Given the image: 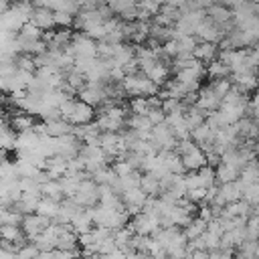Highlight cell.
Returning <instances> with one entry per match:
<instances>
[{
  "mask_svg": "<svg viewBox=\"0 0 259 259\" xmlns=\"http://www.w3.org/2000/svg\"><path fill=\"white\" fill-rule=\"evenodd\" d=\"M38 253H40V249L36 247L34 241H30V243H22V245L18 247V251H16V255H18L20 259H36Z\"/></svg>",
  "mask_w": 259,
  "mask_h": 259,
  "instance_id": "8d00e7d4",
  "label": "cell"
},
{
  "mask_svg": "<svg viewBox=\"0 0 259 259\" xmlns=\"http://www.w3.org/2000/svg\"><path fill=\"white\" fill-rule=\"evenodd\" d=\"M148 117H150L152 125H158V123H164L166 113L162 111V107H154V109H150V111H148Z\"/></svg>",
  "mask_w": 259,
  "mask_h": 259,
  "instance_id": "ee69618b",
  "label": "cell"
},
{
  "mask_svg": "<svg viewBox=\"0 0 259 259\" xmlns=\"http://www.w3.org/2000/svg\"><path fill=\"white\" fill-rule=\"evenodd\" d=\"M214 132H217V130H212V127L204 121L202 125H198L196 130L190 132V138H192L194 144H198L204 152H208V150H212V144H214Z\"/></svg>",
  "mask_w": 259,
  "mask_h": 259,
  "instance_id": "e0dca14e",
  "label": "cell"
},
{
  "mask_svg": "<svg viewBox=\"0 0 259 259\" xmlns=\"http://www.w3.org/2000/svg\"><path fill=\"white\" fill-rule=\"evenodd\" d=\"M59 204H61V200H55V198H49V196H40L38 206H36L34 212H38V214H42V217L53 221L57 217V212H59Z\"/></svg>",
  "mask_w": 259,
  "mask_h": 259,
  "instance_id": "4dcf8cb0",
  "label": "cell"
},
{
  "mask_svg": "<svg viewBox=\"0 0 259 259\" xmlns=\"http://www.w3.org/2000/svg\"><path fill=\"white\" fill-rule=\"evenodd\" d=\"M0 239L14 243V245L26 243V235H24L20 225H0Z\"/></svg>",
  "mask_w": 259,
  "mask_h": 259,
  "instance_id": "603a6c76",
  "label": "cell"
},
{
  "mask_svg": "<svg viewBox=\"0 0 259 259\" xmlns=\"http://www.w3.org/2000/svg\"><path fill=\"white\" fill-rule=\"evenodd\" d=\"M123 89L130 97H152L160 93V85H156L146 73L136 71L123 77Z\"/></svg>",
  "mask_w": 259,
  "mask_h": 259,
  "instance_id": "3957f363",
  "label": "cell"
},
{
  "mask_svg": "<svg viewBox=\"0 0 259 259\" xmlns=\"http://www.w3.org/2000/svg\"><path fill=\"white\" fill-rule=\"evenodd\" d=\"M79 156L83 158L85 170H87L89 174H93V172L105 168V166H107V160H109V156H107V154L103 152V148L97 146V144H83Z\"/></svg>",
  "mask_w": 259,
  "mask_h": 259,
  "instance_id": "5b68a950",
  "label": "cell"
},
{
  "mask_svg": "<svg viewBox=\"0 0 259 259\" xmlns=\"http://www.w3.org/2000/svg\"><path fill=\"white\" fill-rule=\"evenodd\" d=\"M206 221H202L200 217H192V221L184 227V235L188 237V241H192V239H198L204 231H206Z\"/></svg>",
  "mask_w": 259,
  "mask_h": 259,
  "instance_id": "836d02e7",
  "label": "cell"
},
{
  "mask_svg": "<svg viewBox=\"0 0 259 259\" xmlns=\"http://www.w3.org/2000/svg\"><path fill=\"white\" fill-rule=\"evenodd\" d=\"M144 73H146L156 85H164V83L170 79L172 69H170V63H166V61H156V63H152Z\"/></svg>",
  "mask_w": 259,
  "mask_h": 259,
  "instance_id": "ffe728a7",
  "label": "cell"
},
{
  "mask_svg": "<svg viewBox=\"0 0 259 259\" xmlns=\"http://www.w3.org/2000/svg\"><path fill=\"white\" fill-rule=\"evenodd\" d=\"M119 196H121L123 206H125V210H127V214H130V217H134V214L142 212L144 204H146V202H148V198H150V196H148L140 186H136V188H127V190H123Z\"/></svg>",
  "mask_w": 259,
  "mask_h": 259,
  "instance_id": "8fae6325",
  "label": "cell"
},
{
  "mask_svg": "<svg viewBox=\"0 0 259 259\" xmlns=\"http://www.w3.org/2000/svg\"><path fill=\"white\" fill-rule=\"evenodd\" d=\"M67 168H69V160H65L63 156H51V158H47L42 170H45V174H47L49 178L59 180L61 176L67 174Z\"/></svg>",
  "mask_w": 259,
  "mask_h": 259,
  "instance_id": "44dd1931",
  "label": "cell"
},
{
  "mask_svg": "<svg viewBox=\"0 0 259 259\" xmlns=\"http://www.w3.org/2000/svg\"><path fill=\"white\" fill-rule=\"evenodd\" d=\"M30 22H34L40 30H53V26H55V10L45 8V6H34Z\"/></svg>",
  "mask_w": 259,
  "mask_h": 259,
  "instance_id": "d6986e66",
  "label": "cell"
},
{
  "mask_svg": "<svg viewBox=\"0 0 259 259\" xmlns=\"http://www.w3.org/2000/svg\"><path fill=\"white\" fill-rule=\"evenodd\" d=\"M14 2H24V0H14ZM28 2H32V0H28Z\"/></svg>",
  "mask_w": 259,
  "mask_h": 259,
  "instance_id": "f5cc1de1",
  "label": "cell"
},
{
  "mask_svg": "<svg viewBox=\"0 0 259 259\" xmlns=\"http://www.w3.org/2000/svg\"><path fill=\"white\" fill-rule=\"evenodd\" d=\"M77 2H79V8H97L105 4V0H77Z\"/></svg>",
  "mask_w": 259,
  "mask_h": 259,
  "instance_id": "f6af8a7d",
  "label": "cell"
},
{
  "mask_svg": "<svg viewBox=\"0 0 259 259\" xmlns=\"http://www.w3.org/2000/svg\"><path fill=\"white\" fill-rule=\"evenodd\" d=\"M235 259H249V257H245V255H241V253H239V255H237Z\"/></svg>",
  "mask_w": 259,
  "mask_h": 259,
  "instance_id": "816d5d0a",
  "label": "cell"
},
{
  "mask_svg": "<svg viewBox=\"0 0 259 259\" xmlns=\"http://www.w3.org/2000/svg\"><path fill=\"white\" fill-rule=\"evenodd\" d=\"M231 83L241 89L243 93L255 91L259 87V75L257 71H245V73H231Z\"/></svg>",
  "mask_w": 259,
  "mask_h": 259,
  "instance_id": "2e32d148",
  "label": "cell"
},
{
  "mask_svg": "<svg viewBox=\"0 0 259 259\" xmlns=\"http://www.w3.org/2000/svg\"><path fill=\"white\" fill-rule=\"evenodd\" d=\"M89 259H103V255H91Z\"/></svg>",
  "mask_w": 259,
  "mask_h": 259,
  "instance_id": "f907efd6",
  "label": "cell"
},
{
  "mask_svg": "<svg viewBox=\"0 0 259 259\" xmlns=\"http://www.w3.org/2000/svg\"><path fill=\"white\" fill-rule=\"evenodd\" d=\"M40 196H42L40 192H22V194H20V198H18V202L14 204V208H16V210H20L22 214H30V212H34V210H36Z\"/></svg>",
  "mask_w": 259,
  "mask_h": 259,
  "instance_id": "cb8c5ba5",
  "label": "cell"
},
{
  "mask_svg": "<svg viewBox=\"0 0 259 259\" xmlns=\"http://www.w3.org/2000/svg\"><path fill=\"white\" fill-rule=\"evenodd\" d=\"M257 75H259V67H257Z\"/></svg>",
  "mask_w": 259,
  "mask_h": 259,
  "instance_id": "db71d44e",
  "label": "cell"
},
{
  "mask_svg": "<svg viewBox=\"0 0 259 259\" xmlns=\"http://www.w3.org/2000/svg\"><path fill=\"white\" fill-rule=\"evenodd\" d=\"M251 214H253V217H257V219H259V204H255V206H253V208H251Z\"/></svg>",
  "mask_w": 259,
  "mask_h": 259,
  "instance_id": "681fc988",
  "label": "cell"
},
{
  "mask_svg": "<svg viewBox=\"0 0 259 259\" xmlns=\"http://www.w3.org/2000/svg\"><path fill=\"white\" fill-rule=\"evenodd\" d=\"M239 182L243 186L257 184L259 182V160H251L241 172H239Z\"/></svg>",
  "mask_w": 259,
  "mask_h": 259,
  "instance_id": "83f0119b",
  "label": "cell"
},
{
  "mask_svg": "<svg viewBox=\"0 0 259 259\" xmlns=\"http://www.w3.org/2000/svg\"><path fill=\"white\" fill-rule=\"evenodd\" d=\"M204 12H206V18H210L214 24H219L225 32L233 26V10L223 6L221 2H212Z\"/></svg>",
  "mask_w": 259,
  "mask_h": 259,
  "instance_id": "4fadbf2b",
  "label": "cell"
},
{
  "mask_svg": "<svg viewBox=\"0 0 259 259\" xmlns=\"http://www.w3.org/2000/svg\"><path fill=\"white\" fill-rule=\"evenodd\" d=\"M150 243H152V235H138V233H134V237H132V249L138 251V253H148Z\"/></svg>",
  "mask_w": 259,
  "mask_h": 259,
  "instance_id": "d590c367",
  "label": "cell"
},
{
  "mask_svg": "<svg viewBox=\"0 0 259 259\" xmlns=\"http://www.w3.org/2000/svg\"><path fill=\"white\" fill-rule=\"evenodd\" d=\"M176 152L180 154L186 172H192V170H198V168L206 166V152H204L198 144H194L192 138L178 140V144H176Z\"/></svg>",
  "mask_w": 259,
  "mask_h": 259,
  "instance_id": "277c9868",
  "label": "cell"
},
{
  "mask_svg": "<svg viewBox=\"0 0 259 259\" xmlns=\"http://www.w3.org/2000/svg\"><path fill=\"white\" fill-rule=\"evenodd\" d=\"M0 259H16V253L14 251H8V249H0Z\"/></svg>",
  "mask_w": 259,
  "mask_h": 259,
  "instance_id": "7dc6e473",
  "label": "cell"
},
{
  "mask_svg": "<svg viewBox=\"0 0 259 259\" xmlns=\"http://www.w3.org/2000/svg\"><path fill=\"white\" fill-rule=\"evenodd\" d=\"M8 121H10V127H12L16 134L34 127V117H32L30 113H26V111H20V109H18L14 115H10Z\"/></svg>",
  "mask_w": 259,
  "mask_h": 259,
  "instance_id": "d4e9b609",
  "label": "cell"
},
{
  "mask_svg": "<svg viewBox=\"0 0 259 259\" xmlns=\"http://www.w3.org/2000/svg\"><path fill=\"white\" fill-rule=\"evenodd\" d=\"M10 6H12V4H10V0H0V18L4 16V12H6Z\"/></svg>",
  "mask_w": 259,
  "mask_h": 259,
  "instance_id": "c3c4849f",
  "label": "cell"
},
{
  "mask_svg": "<svg viewBox=\"0 0 259 259\" xmlns=\"http://www.w3.org/2000/svg\"><path fill=\"white\" fill-rule=\"evenodd\" d=\"M40 194L42 196H49V198H55V200H63V188H61V182L55 180V178H47L45 182H40Z\"/></svg>",
  "mask_w": 259,
  "mask_h": 259,
  "instance_id": "d6a6232c",
  "label": "cell"
},
{
  "mask_svg": "<svg viewBox=\"0 0 259 259\" xmlns=\"http://www.w3.org/2000/svg\"><path fill=\"white\" fill-rule=\"evenodd\" d=\"M251 208H253V206H251L247 200H243V198H241V200L229 202V204L223 208V212H221V214H229V217H245V219H247V217L251 214Z\"/></svg>",
  "mask_w": 259,
  "mask_h": 259,
  "instance_id": "1f68e13d",
  "label": "cell"
},
{
  "mask_svg": "<svg viewBox=\"0 0 259 259\" xmlns=\"http://www.w3.org/2000/svg\"><path fill=\"white\" fill-rule=\"evenodd\" d=\"M111 168H113V172H115L119 178H121V176L132 174V172L136 170V168H134L125 158H115V162H113V166H111Z\"/></svg>",
  "mask_w": 259,
  "mask_h": 259,
  "instance_id": "60d3db41",
  "label": "cell"
},
{
  "mask_svg": "<svg viewBox=\"0 0 259 259\" xmlns=\"http://www.w3.org/2000/svg\"><path fill=\"white\" fill-rule=\"evenodd\" d=\"M208 259H235V255H233V249H223V247H219V249L208 251Z\"/></svg>",
  "mask_w": 259,
  "mask_h": 259,
  "instance_id": "7bdbcfd3",
  "label": "cell"
},
{
  "mask_svg": "<svg viewBox=\"0 0 259 259\" xmlns=\"http://www.w3.org/2000/svg\"><path fill=\"white\" fill-rule=\"evenodd\" d=\"M148 140L154 144L156 150H176V144H178V140H176V136H174V132L170 130L168 123L154 125Z\"/></svg>",
  "mask_w": 259,
  "mask_h": 259,
  "instance_id": "ba28073f",
  "label": "cell"
},
{
  "mask_svg": "<svg viewBox=\"0 0 259 259\" xmlns=\"http://www.w3.org/2000/svg\"><path fill=\"white\" fill-rule=\"evenodd\" d=\"M81 146H83V142H81L73 132L55 138V150H57V156H63L65 160H71V158L79 156Z\"/></svg>",
  "mask_w": 259,
  "mask_h": 259,
  "instance_id": "30bf717a",
  "label": "cell"
},
{
  "mask_svg": "<svg viewBox=\"0 0 259 259\" xmlns=\"http://www.w3.org/2000/svg\"><path fill=\"white\" fill-rule=\"evenodd\" d=\"M243 200H247L251 206L259 204V182H257V184L243 186Z\"/></svg>",
  "mask_w": 259,
  "mask_h": 259,
  "instance_id": "f35d334b",
  "label": "cell"
},
{
  "mask_svg": "<svg viewBox=\"0 0 259 259\" xmlns=\"http://www.w3.org/2000/svg\"><path fill=\"white\" fill-rule=\"evenodd\" d=\"M45 127H47V134L53 136V138H59V136H65V134H71L73 132V123H69L67 119L59 117V119H51V121H45Z\"/></svg>",
  "mask_w": 259,
  "mask_h": 259,
  "instance_id": "4316f807",
  "label": "cell"
},
{
  "mask_svg": "<svg viewBox=\"0 0 259 259\" xmlns=\"http://www.w3.org/2000/svg\"><path fill=\"white\" fill-rule=\"evenodd\" d=\"M51 223H53L51 219H47V217H42V214H38V212H30V214H24L20 227H22L26 239H28V241H34Z\"/></svg>",
  "mask_w": 259,
  "mask_h": 259,
  "instance_id": "7c38bea8",
  "label": "cell"
},
{
  "mask_svg": "<svg viewBox=\"0 0 259 259\" xmlns=\"http://www.w3.org/2000/svg\"><path fill=\"white\" fill-rule=\"evenodd\" d=\"M225 30L219 26V24H214L210 18H204L200 24H198V28H196V32H194V36L198 38V40H206V42H221L223 38H225Z\"/></svg>",
  "mask_w": 259,
  "mask_h": 259,
  "instance_id": "9a60e30c",
  "label": "cell"
},
{
  "mask_svg": "<svg viewBox=\"0 0 259 259\" xmlns=\"http://www.w3.org/2000/svg\"><path fill=\"white\" fill-rule=\"evenodd\" d=\"M219 47H217V42H206V40H198V45H196V49H194V57L200 61V63H210V61H214L217 57H219Z\"/></svg>",
  "mask_w": 259,
  "mask_h": 259,
  "instance_id": "7402d4cb",
  "label": "cell"
},
{
  "mask_svg": "<svg viewBox=\"0 0 259 259\" xmlns=\"http://www.w3.org/2000/svg\"><path fill=\"white\" fill-rule=\"evenodd\" d=\"M125 127H130L132 132H136L138 134V138H144V140H148L150 138V132H152V121H150V117L148 115H138V113H132V115H127V123H125Z\"/></svg>",
  "mask_w": 259,
  "mask_h": 259,
  "instance_id": "ac0fdd59",
  "label": "cell"
},
{
  "mask_svg": "<svg viewBox=\"0 0 259 259\" xmlns=\"http://www.w3.org/2000/svg\"><path fill=\"white\" fill-rule=\"evenodd\" d=\"M223 6H227V8H231V10H235V8H239L241 4H245L247 0H219Z\"/></svg>",
  "mask_w": 259,
  "mask_h": 259,
  "instance_id": "bcb514c9",
  "label": "cell"
},
{
  "mask_svg": "<svg viewBox=\"0 0 259 259\" xmlns=\"http://www.w3.org/2000/svg\"><path fill=\"white\" fill-rule=\"evenodd\" d=\"M32 2L24 0V2H14L6 12L4 16L0 18V30H8V32H20V28L30 20L32 16Z\"/></svg>",
  "mask_w": 259,
  "mask_h": 259,
  "instance_id": "6da1fadb",
  "label": "cell"
},
{
  "mask_svg": "<svg viewBox=\"0 0 259 259\" xmlns=\"http://www.w3.org/2000/svg\"><path fill=\"white\" fill-rule=\"evenodd\" d=\"M69 51L73 53L75 59L97 57V42H95V38L87 36L85 32H73V40L69 45Z\"/></svg>",
  "mask_w": 259,
  "mask_h": 259,
  "instance_id": "8992f818",
  "label": "cell"
},
{
  "mask_svg": "<svg viewBox=\"0 0 259 259\" xmlns=\"http://www.w3.org/2000/svg\"><path fill=\"white\" fill-rule=\"evenodd\" d=\"M208 85L214 89V93H217L221 99H223V97L227 95V91L233 87V83H231V79H229V77H225V79H214V81H210Z\"/></svg>",
  "mask_w": 259,
  "mask_h": 259,
  "instance_id": "ab89813d",
  "label": "cell"
},
{
  "mask_svg": "<svg viewBox=\"0 0 259 259\" xmlns=\"http://www.w3.org/2000/svg\"><path fill=\"white\" fill-rule=\"evenodd\" d=\"M75 22V14L65 12V10H55V26L59 28H71Z\"/></svg>",
  "mask_w": 259,
  "mask_h": 259,
  "instance_id": "74e56055",
  "label": "cell"
},
{
  "mask_svg": "<svg viewBox=\"0 0 259 259\" xmlns=\"http://www.w3.org/2000/svg\"><path fill=\"white\" fill-rule=\"evenodd\" d=\"M239 172H241L239 168H235V166H231V164H227V162H219V164L214 166V176H217V182H219V184L237 180V178H239Z\"/></svg>",
  "mask_w": 259,
  "mask_h": 259,
  "instance_id": "484cf974",
  "label": "cell"
},
{
  "mask_svg": "<svg viewBox=\"0 0 259 259\" xmlns=\"http://www.w3.org/2000/svg\"><path fill=\"white\" fill-rule=\"evenodd\" d=\"M140 188H142L148 196H160V192H162L160 178H156L154 174H148V172L142 174V178H140Z\"/></svg>",
  "mask_w": 259,
  "mask_h": 259,
  "instance_id": "f546056e",
  "label": "cell"
},
{
  "mask_svg": "<svg viewBox=\"0 0 259 259\" xmlns=\"http://www.w3.org/2000/svg\"><path fill=\"white\" fill-rule=\"evenodd\" d=\"M79 99L89 103L91 107H103L107 103V93H105V83H87L79 93Z\"/></svg>",
  "mask_w": 259,
  "mask_h": 259,
  "instance_id": "9c48e42d",
  "label": "cell"
},
{
  "mask_svg": "<svg viewBox=\"0 0 259 259\" xmlns=\"http://www.w3.org/2000/svg\"><path fill=\"white\" fill-rule=\"evenodd\" d=\"M186 198L194 204H200L206 200V188H190V190H186Z\"/></svg>",
  "mask_w": 259,
  "mask_h": 259,
  "instance_id": "b9f144b4",
  "label": "cell"
},
{
  "mask_svg": "<svg viewBox=\"0 0 259 259\" xmlns=\"http://www.w3.org/2000/svg\"><path fill=\"white\" fill-rule=\"evenodd\" d=\"M73 200H75L77 204H81L83 208H89V206L99 204V184H97L93 178L81 180V184H79V188H77Z\"/></svg>",
  "mask_w": 259,
  "mask_h": 259,
  "instance_id": "52a82bcc",
  "label": "cell"
},
{
  "mask_svg": "<svg viewBox=\"0 0 259 259\" xmlns=\"http://www.w3.org/2000/svg\"><path fill=\"white\" fill-rule=\"evenodd\" d=\"M231 75V69H229V65L223 61V59H214V61H210L208 63V67H206V77L210 79V81H214V79H225V77H229Z\"/></svg>",
  "mask_w": 259,
  "mask_h": 259,
  "instance_id": "f1b7e54d",
  "label": "cell"
},
{
  "mask_svg": "<svg viewBox=\"0 0 259 259\" xmlns=\"http://www.w3.org/2000/svg\"><path fill=\"white\" fill-rule=\"evenodd\" d=\"M0 150H16V132L12 127L0 132Z\"/></svg>",
  "mask_w": 259,
  "mask_h": 259,
  "instance_id": "e575fe53",
  "label": "cell"
},
{
  "mask_svg": "<svg viewBox=\"0 0 259 259\" xmlns=\"http://www.w3.org/2000/svg\"><path fill=\"white\" fill-rule=\"evenodd\" d=\"M221 97L214 93V89L210 87V85H204V87H200L198 91H196V107L198 109H202L204 113H210V111H217L219 107H221Z\"/></svg>",
  "mask_w": 259,
  "mask_h": 259,
  "instance_id": "5bb4252c",
  "label": "cell"
},
{
  "mask_svg": "<svg viewBox=\"0 0 259 259\" xmlns=\"http://www.w3.org/2000/svg\"><path fill=\"white\" fill-rule=\"evenodd\" d=\"M59 109H61L63 119H67L73 125H87L95 117V107H91L89 103H85L81 99H73V97L65 99Z\"/></svg>",
  "mask_w": 259,
  "mask_h": 259,
  "instance_id": "7a4b0ae2",
  "label": "cell"
}]
</instances>
